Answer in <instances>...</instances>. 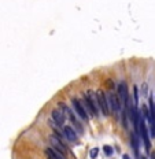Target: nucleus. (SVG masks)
<instances>
[{"label": "nucleus", "mask_w": 155, "mask_h": 159, "mask_svg": "<svg viewBox=\"0 0 155 159\" xmlns=\"http://www.w3.org/2000/svg\"><path fill=\"white\" fill-rule=\"evenodd\" d=\"M122 159H130V157H129V155H124Z\"/></svg>", "instance_id": "13"}, {"label": "nucleus", "mask_w": 155, "mask_h": 159, "mask_svg": "<svg viewBox=\"0 0 155 159\" xmlns=\"http://www.w3.org/2000/svg\"><path fill=\"white\" fill-rule=\"evenodd\" d=\"M52 121L57 122L58 126H63L65 124V119H66V115L65 112L61 110V108H55V110H52Z\"/></svg>", "instance_id": "8"}, {"label": "nucleus", "mask_w": 155, "mask_h": 159, "mask_svg": "<svg viewBox=\"0 0 155 159\" xmlns=\"http://www.w3.org/2000/svg\"><path fill=\"white\" fill-rule=\"evenodd\" d=\"M118 100L121 103V107H125L129 100V95H128V87H126V82H120L118 85Z\"/></svg>", "instance_id": "5"}, {"label": "nucleus", "mask_w": 155, "mask_h": 159, "mask_svg": "<svg viewBox=\"0 0 155 159\" xmlns=\"http://www.w3.org/2000/svg\"><path fill=\"white\" fill-rule=\"evenodd\" d=\"M45 154H47L48 159H65L63 155L59 154L58 151H55L54 148H47V150H45Z\"/></svg>", "instance_id": "10"}, {"label": "nucleus", "mask_w": 155, "mask_h": 159, "mask_svg": "<svg viewBox=\"0 0 155 159\" xmlns=\"http://www.w3.org/2000/svg\"><path fill=\"white\" fill-rule=\"evenodd\" d=\"M84 106L85 111L89 117L98 118L99 115V107H98V102H96V96H93L92 92H85L84 93V100L81 102Z\"/></svg>", "instance_id": "1"}, {"label": "nucleus", "mask_w": 155, "mask_h": 159, "mask_svg": "<svg viewBox=\"0 0 155 159\" xmlns=\"http://www.w3.org/2000/svg\"><path fill=\"white\" fill-rule=\"evenodd\" d=\"M103 152L107 155V157H111V155H113V152H114V150L110 147V145H104V147H103Z\"/></svg>", "instance_id": "11"}, {"label": "nucleus", "mask_w": 155, "mask_h": 159, "mask_svg": "<svg viewBox=\"0 0 155 159\" xmlns=\"http://www.w3.org/2000/svg\"><path fill=\"white\" fill-rule=\"evenodd\" d=\"M96 102H98L99 111L103 112V115H108V114H110V108H108L107 98H106V93H104L103 91H99L96 93Z\"/></svg>", "instance_id": "2"}, {"label": "nucleus", "mask_w": 155, "mask_h": 159, "mask_svg": "<svg viewBox=\"0 0 155 159\" xmlns=\"http://www.w3.org/2000/svg\"><path fill=\"white\" fill-rule=\"evenodd\" d=\"M59 108H61V110L65 112V115H66V117H67L69 119H70V122H71V124H74V126L78 129V132H82V126H81V124H80V122L77 121V118H75L74 112L71 111L70 108H69V107H67V106H66L65 103H61V104H59Z\"/></svg>", "instance_id": "4"}, {"label": "nucleus", "mask_w": 155, "mask_h": 159, "mask_svg": "<svg viewBox=\"0 0 155 159\" xmlns=\"http://www.w3.org/2000/svg\"><path fill=\"white\" fill-rule=\"evenodd\" d=\"M151 159H155V152H151Z\"/></svg>", "instance_id": "14"}, {"label": "nucleus", "mask_w": 155, "mask_h": 159, "mask_svg": "<svg viewBox=\"0 0 155 159\" xmlns=\"http://www.w3.org/2000/svg\"><path fill=\"white\" fill-rule=\"evenodd\" d=\"M141 159H146V158H144V157H143V158H141Z\"/></svg>", "instance_id": "15"}, {"label": "nucleus", "mask_w": 155, "mask_h": 159, "mask_svg": "<svg viewBox=\"0 0 155 159\" xmlns=\"http://www.w3.org/2000/svg\"><path fill=\"white\" fill-rule=\"evenodd\" d=\"M98 154H99V148H92V150L89 151V157L93 158V159L98 157Z\"/></svg>", "instance_id": "12"}, {"label": "nucleus", "mask_w": 155, "mask_h": 159, "mask_svg": "<svg viewBox=\"0 0 155 159\" xmlns=\"http://www.w3.org/2000/svg\"><path fill=\"white\" fill-rule=\"evenodd\" d=\"M71 104H73V107L75 110V114H77L78 117L82 119V121H88V119H89V115L87 114V111H85V108H84V106H82L81 100L73 98V99H71Z\"/></svg>", "instance_id": "6"}, {"label": "nucleus", "mask_w": 155, "mask_h": 159, "mask_svg": "<svg viewBox=\"0 0 155 159\" xmlns=\"http://www.w3.org/2000/svg\"><path fill=\"white\" fill-rule=\"evenodd\" d=\"M107 98V103H108V108H110L111 111L114 112V114H118V112L121 111V103L120 100H118V96L114 93V92H108L106 95Z\"/></svg>", "instance_id": "3"}, {"label": "nucleus", "mask_w": 155, "mask_h": 159, "mask_svg": "<svg viewBox=\"0 0 155 159\" xmlns=\"http://www.w3.org/2000/svg\"><path fill=\"white\" fill-rule=\"evenodd\" d=\"M49 141H51V145L52 148H54L55 151H58L59 154H62L65 157L66 152H67V148H66V145L63 144V141L61 140V139H58L57 136H51V139H49Z\"/></svg>", "instance_id": "7"}, {"label": "nucleus", "mask_w": 155, "mask_h": 159, "mask_svg": "<svg viewBox=\"0 0 155 159\" xmlns=\"http://www.w3.org/2000/svg\"><path fill=\"white\" fill-rule=\"evenodd\" d=\"M63 133H65V137L69 141H77L78 136H77L75 130L71 126H65L63 128Z\"/></svg>", "instance_id": "9"}]
</instances>
